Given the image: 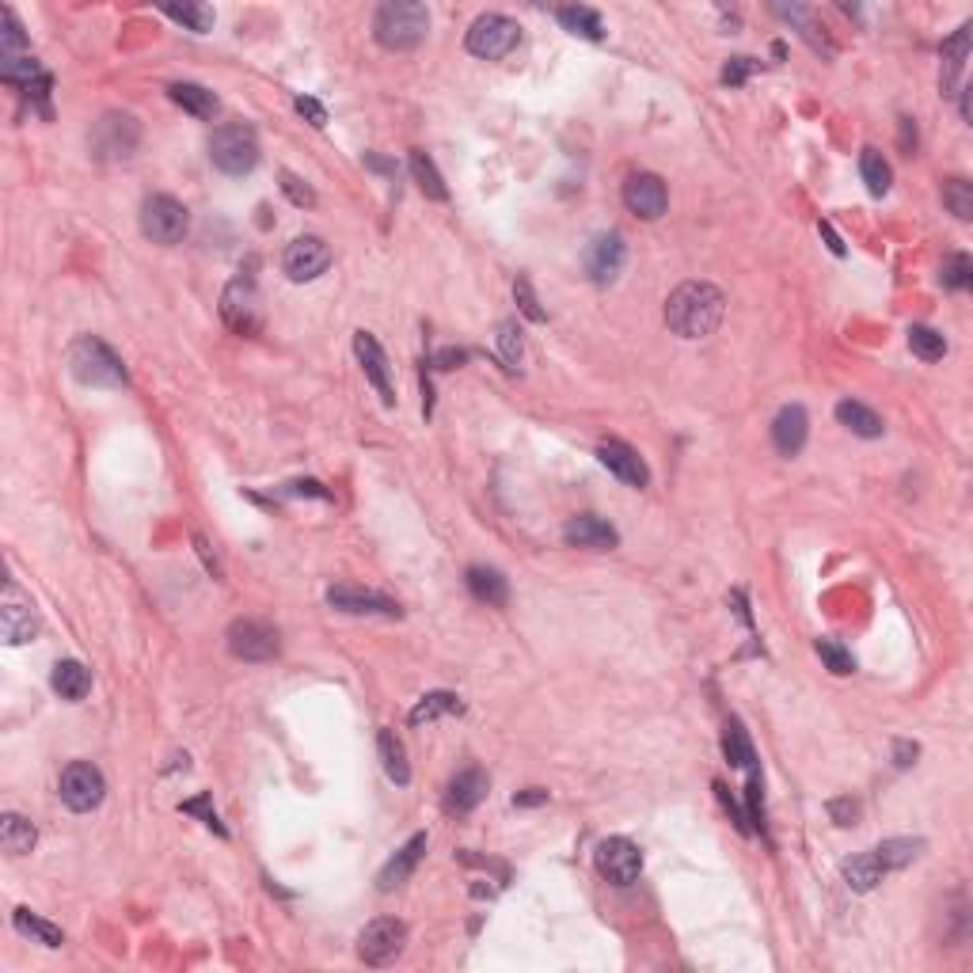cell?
Here are the masks:
<instances>
[{"instance_id": "13", "label": "cell", "mask_w": 973, "mask_h": 973, "mask_svg": "<svg viewBox=\"0 0 973 973\" xmlns=\"http://www.w3.org/2000/svg\"><path fill=\"white\" fill-rule=\"evenodd\" d=\"M137 141H141V130L130 115H103V122L96 126L92 134V149H96L99 160H126L134 156Z\"/></svg>"}, {"instance_id": "35", "label": "cell", "mask_w": 973, "mask_h": 973, "mask_svg": "<svg viewBox=\"0 0 973 973\" xmlns=\"http://www.w3.org/2000/svg\"><path fill=\"white\" fill-rule=\"evenodd\" d=\"M723 753L726 761L734 764V768H753L757 764V753H753V742H749V734H745V726L734 719V723H726L723 730Z\"/></svg>"}, {"instance_id": "1", "label": "cell", "mask_w": 973, "mask_h": 973, "mask_svg": "<svg viewBox=\"0 0 973 973\" xmlns=\"http://www.w3.org/2000/svg\"><path fill=\"white\" fill-rule=\"evenodd\" d=\"M726 297L711 282H685L669 293L666 301V324L681 339H704L723 324Z\"/></svg>"}, {"instance_id": "7", "label": "cell", "mask_w": 973, "mask_h": 973, "mask_svg": "<svg viewBox=\"0 0 973 973\" xmlns=\"http://www.w3.org/2000/svg\"><path fill=\"white\" fill-rule=\"evenodd\" d=\"M517 23L510 20V16H498V12H487V16H479L472 27H468V54H476V58H487V61H498L506 58L510 50L517 46Z\"/></svg>"}, {"instance_id": "47", "label": "cell", "mask_w": 973, "mask_h": 973, "mask_svg": "<svg viewBox=\"0 0 973 973\" xmlns=\"http://www.w3.org/2000/svg\"><path fill=\"white\" fill-rule=\"evenodd\" d=\"M514 297H517V308L533 320V324H544V308H540V301H536L533 286H529V278H517L514 282Z\"/></svg>"}, {"instance_id": "46", "label": "cell", "mask_w": 973, "mask_h": 973, "mask_svg": "<svg viewBox=\"0 0 973 973\" xmlns=\"http://www.w3.org/2000/svg\"><path fill=\"white\" fill-rule=\"evenodd\" d=\"M818 654H821V662L833 669L837 677H848V673L856 669V658L840 647L837 639H818Z\"/></svg>"}, {"instance_id": "57", "label": "cell", "mask_w": 973, "mask_h": 973, "mask_svg": "<svg viewBox=\"0 0 973 973\" xmlns=\"http://www.w3.org/2000/svg\"><path fill=\"white\" fill-rule=\"evenodd\" d=\"M536 802H548V791H540V787H529L525 795H517L514 806H536Z\"/></svg>"}, {"instance_id": "5", "label": "cell", "mask_w": 973, "mask_h": 973, "mask_svg": "<svg viewBox=\"0 0 973 973\" xmlns=\"http://www.w3.org/2000/svg\"><path fill=\"white\" fill-rule=\"evenodd\" d=\"M187 229H191V213H187L183 202H175L172 194H153V198H145V206H141V232H145L153 244L172 248V244H179V240L187 236Z\"/></svg>"}, {"instance_id": "25", "label": "cell", "mask_w": 973, "mask_h": 973, "mask_svg": "<svg viewBox=\"0 0 973 973\" xmlns=\"http://www.w3.org/2000/svg\"><path fill=\"white\" fill-rule=\"evenodd\" d=\"M840 875H844V882L852 886V890H859V894H867V890H875L882 878L890 875L886 867H882V859L875 856V852H863V856H852L844 859V867H840Z\"/></svg>"}, {"instance_id": "15", "label": "cell", "mask_w": 973, "mask_h": 973, "mask_svg": "<svg viewBox=\"0 0 973 973\" xmlns=\"http://www.w3.org/2000/svg\"><path fill=\"white\" fill-rule=\"evenodd\" d=\"M354 354H358V362H362L365 381L377 388V396H381L384 407H392V403H396V388H392V373H388V358H384L381 343H377L369 331H358V335H354Z\"/></svg>"}, {"instance_id": "55", "label": "cell", "mask_w": 973, "mask_h": 973, "mask_svg": "<svg viewBox=\"0 0 973 973\" xmlns=\"http://www.w3.org/2000/svg\"><path fill=\"white\" fill-rule=\"evenodd\" d=\"M289 495H316V498H327V491L316 483V479H305V483H289Z\"/></svg>"}, {"instance_id": "8", "label": "cell", "mask_w": 973, "mask_h": 973, "mask_svg": "<svg viewBox=\"0 0 973 973\" xmlns=\"http://www.w3.org/2000/svg\"><path fill=\"white\" fill-rule=\"evenodd\" d=\"M58 791H61V802H65L69 810L88 814V810H96L99 802H103V795H107V783H103V772H99L96 764L73 761L65 772H61Z\"/></svg>"}, {"instance_id": "51", "label": "cell", "mask_w": 973, "mask_h": 973, "mask_svg": "<svg viewBox=\"0 0 973 973\" xmlns=\"http://www.w3.org/2000/svg\"><path fill=\"white\" fill-rule=\"evenodd\" d=\"M829 814H833V821H837V825H856L859 802L856 799H833V802H829Z\"/></svg>"}, {"instance_id": "29", "label": "cell", "mask_w": 973, "mask_h": 973, "mask_svg": "<svg viewBox=\"0 0 973 973\" xmlns=\"http://www.w3.org/2000/svg\"><path fill=\"white\" fill-rule=\"evenodd\" d=\"M837 419H840V426H848L856 438H882V434H886V426H882V419H878L875 411L856 400H840Z\"/></svg>"}, {"instance_id": "12", "label": "cell", "mask_w": 973, "mask_h": 973, "mask_svg": "<svg viewBox=\"0 0 973 973\" xmlns=\"http://www.w3.org/2000/svg\"><path fill=\"white\" fill-rule=\"evenodd\" d=\"M327 267H331V248L320 236H297L282 255V270L289 274V282H316Z\"/></svg>"}, {"instance_id": "36", "label": "cell", "mask_w": 973, "mask_h": 973, "mask_svg": "<svg viewBox=\"0 0 973 973\" xmlns=\"http://www.w3.org/2000/svg\"><path fill=\"white\" fill-rule=\"evenodd\" d=\"M559 16V23L571 31V35H582V39H590V42H597V39H605V27H601V16L593 12V8H559L555 12Z\"/></svg>"}, {"instance_id": "59", "label": "cell", "mask_w": 973, "mask_h": 973, "mask_svg": "<svg viewBox=\"0 0 973 973\" xmlns=\"http://www.w3.org/2000/svg\"><path fill=\"white\" fill-rule=\"evenodd\" d=\"M962 118H966V122H970V88H966V92H962Z\"/></svg>"}, {"instance_id": "26", "label": "cell", "mask_w": 973, "mask_h": 973, "mask_svg": "<svg viewBox=\"0 0 973 973\" xmlns=\"http://www.w3.org/2000/svg\"><path fill=\"white\" fill-rule=\"evenodd\" d=\"M468 590H472L476 601L491 605V609H502L510 601V586H506V578L495 567H472L468 571Z\"/></svg>"}, {"instance_id": "20", "label": "cell", "mask_w": 973, "mask_h": 973, "mask_svg": "<svg viewBox=\"0 0 973 973\" xmlns=\"http://www.w3.org/2000/svg\"><path fill=\"white\" fill-rule=\"evenodd\" d=\"M221 316H225V324H229L232 331H240V335H251V331L259 327L255 289H251V282H232V286L225 289V297H221Z\"/></svg>"}, {"instance_id": "48", "label": "cell", "mask_w": 973, "mask_h": 973, "mask_svg": "<svg viewBox=\"0 0 973 973\" xmlns=\"http://www.w3.org/2000/svg\"><path fill=\"white\" fill-rule=\"evenodd\" d=\"M282 191H286V198L293 202V206H316V194H312V187H308V183H301L293 172H282Z\"/></svg>"}, {"instance_id": "9", "label": "cell", "mask_w": 973, "mask_h": 973, "mask_svg": "<svg viewBox=\"0 0 973 973\" xmlns=\"http://www.w3.org/2000/svg\"><path fill=\"white\" fill-rule=\"evenodd\" d=\"M278 650H282L278 628L263 620H236L229 628V654L240 662H274Z\"/></svg>"}, {"instance_id": "14", "label": "cell", "mask_w": 973, "mask_h": 973, "mask_svg": "<svg viewBox=\"0 0 973 973\" xmlns=\"http://www.w3.org/2000/svg\"><path fill=\"white\" fill-rule=\"evenodd\" d=\"M624 206H628L635 217H643V221H658V217L669 210L666 183L650 172L628 175V183H624Z\"/></svg>"}, {"instance_id": "19", "label": "cell", "mask_w": 973, "mask_h": 973, "mask_svg": "<svg viewBox=\"0 0 973 973\" xmlns=\"http://www.w3.org/2000/svg\"><path fill=\"white\" fill-rule=\"evenodd\" d=\"M597 457H601V464L609 468L616 479H624L628 487H647L650 483V468L643 464V457L631 449V445H624V441H605L601 449H597Z\"/></svg>"}, {"instance_id": "27", "label": "cell", "mask_w": 973, "mask_h": 973, "mask_svg": "<svg viewBox=\"0 0 973 973\" xmlns=\"http://www.w3.org/2000/svg\"><path fill=\"white\" fill-rule=\"evenodd\" d=\"M50 685H54V692H58L61 700H69V704H77V700H84L88 696V688H92V673L80 666V662H58L54 666V677H50Z\"/></svg>"}, {"instance_id": "44", "label": "cell", "mask_w": 973, "mask_h": 973, "mask_svg": "<svg viewBox=\"0 0 973 973\" xmlns=\"http://www.w3.org/2000/svg\"><path fill=\"white\" fill-rule=\"evenodd\" d=\"M498 350H502L506 369H517V365H521L525 343H521V327H517V320H502V324H498Z\"/></svg>"}, {"instance_id": "34", "label": "cell", "mask_w": 973, "mask_h": 973, "mask_svg": "<svg viewBox=\"0 0 973 973\" xmlns=\"http://www.w3.org/2000/svg\"><path fill=\"white\" fill-rule=\"evenodd\" d=\"M920 848H924V840L894 837V840H882V844L875 848V856L882 859L886 871H901V867H909V863L920 856Z\"/></svg>"}, {"instance_id": "58", "label": "cell", "mask_w": 973, "mask_h": 973, "mask_svg": "<svg viewBox=\"0 0 973 973\" xmlns=\"http://www.w3.org/2000/svg\"><path fill=\"white\" fill-rule=\"evenodd\" d=\"M821 236L829 240V251H833V255H844V244H840V236L833 232V225H821Z\"/></svg>"}, {"instance_id": "16", "label": "cell", "mask_w": 973, "mask_h": 973, "mask_svg": "<svg viewBox=\"0 0 973 973\" xmlns=\"http://www.w3.org/2000/svg\"><path fill=\"white\" fill-rule=\"evenodd\" d=\"M327 605L339 612H354V616H400V605L392 597L362 590V586H335L327 593Z\"/></svg>"}, {"instance_id": "10", "label": "cell", "mask_w": 973, "mask_h": 973, "mask_svg": "<svg viewBox=\"0 0 973 973\" xmlns=\"http://www.w3.org/2000/svg\"><path fill=\"white\" fill-rule=\"evenodd\" d=\"M0 635L8 647H20V643H31L39 635V616H35V605L20 593L16 582L4 586V597H0Z\"/></svg>"}, {"instance_id": "23", "label": "cell", "mask_w": 973, "mask_h": 973, "mask_svg": "<svg viewBox=\"0 0 973 973\" xmlns=\"http://www.w3.org/2000/svg\"><path fill=\"white\" fill-rule=\"evenodd\" d=\"M806 430H810L806 411H802L799 403H791L772 422V441H776V449H780L783 457H799V449L806 445Z\"/></svg>"}, {"instance_id": "45", "label": "cell", "mask_w": 973, "mask_h": 973, "mask_svg": "<svg viewBox=\"0 0 973 973\" xmlns=\"http://www.w3.org/2000/svg\"><path fill=\"white\" fill-rule=\"evenodd\" d=\"M0 20H4V31H0V54H4V58H20V50L27 46V35H23L16 12H12V8H4V12H0Z\"/></svg>"}, {"instance_id": "42", "label": "cell", "mask_w": 973, "mask_h": 973, "mask_svg": "<svg viewBox=\"0 0 973 973\" xmlns=\"http://www.w3.org/2000/svg\"><path fill=\"white\" fill-rule=\"evenodd\" d=\"M0 77L8 80V84H39L46 73H42V65L35 58H27V54H20V58H4L0 61Z\"/></svg>"}, {"instance_id": "32", "label": "cell", "mask_w": 973, "mask_h": 973, "mask_svg": "<svg viewBox=\"0 0 973 973\" xmlns=\"http://www.w3.org/2000/svg\"><path fill=\"white\" fill-rule=\"evenodd\" d=\"M859 175H863L867 191L875 194V198H882V194L890 191V183H894V172H890L886 156L878 153V149H863V156H859Z\"/></svg>"}, {"instance_id": "41", "label": "cell", "mask_w": 973, "mask_h": 973, "mask_svg": "<svg viewBox=\"0 0 973 973\" xmlns=\"http://www.w3.org/2000/svg\"><path fill=\"white\" fill-rule=\"evenodd\" d=\"M943 206H947L958 221H970L973 217V183L970 179H947V183H943Z\"/></svg>"}, {"instance_id": "38", "label": "cell", "mask_w": 973, "mask_h": 973, "mask_svg": "<svg viewBox=\"0 0 973 973\" xmlns=\"http://www.w3.org/2000/svg\"><path fill=\"white\" fill-rule=\"evenodd\" d=\"M411 175H415V183H419V191L426 194V198H434V202H445V198H449L438 168H434V160H430L426 153H419V149L411 153Z\"/></svg>"}, {"instance_id": "17", "label": "cell", "mask_w": 973, "mask_h": 973, "mask_svg": "<svg viewBox=\"0 0 973 973\" xmlns=\"http://www.w3.org/2000/svg\"><path fill=\"white\" fill-rule=\"evenodd\" d=\"M624 259H628V248H624V240L616 232H601L586 248V270H590V278L597 286H609L612 278L620 274V267H624Z\"/></svg>"}, {"instance_id": "50", "label": "cell", "mask_w": 973, "mask_h": 973, "mask_svg": "<svg viewBox=\"0 0 973 973\" xmlns=\"http://www.w3.org/2000/svg\"><path fill=\"white\" fill-rule=\"evenodd\" d=\"M293 107H297V115H305L308 122L316 126V130H324V126H327V111H324V107H320V103H316V99L297 96V103H293Z\"/></svg>"}, {"instance_id": "11", "label": "cell", "mask_w": 973, "mask_h": 973, "mask_svg": "<svg viewBox=\"0 0 973 973\" xmlns=\"http://www.w3.org/2000/svg\"><path fill=\"white\" fill-rule=\"evenodd\" d=\"M593 863H597L601 878H609L612 886H631V882L639 878V871H643V856H639V848H635L628 837L601 840Z\"/></svg>"}, {"instance_id": "40", "label": "cell", "mask_w": 973, "mask_h": 973, "mask_svg": "<svg viewBox=\"0 0 973 973\" xmlns=\"http://www.w3.org/2000/svg\"><path fill=\"white\" fill-rule=\"evenodd\" d=\"M160 12L172 16L175 23H183L194 35H206L213 27V8H206V4H164Z\"/></svg>"}, {"instance_id": "54", "label": "cell", "mask_w": 973, "mask_h": 973, "mask_svg": "<svg viewBox=\"0 0 973 973\" xmlns=\"http://www.w3.org/2000/svg\"><path fill=\"white\" fill-rule=\"evenodd\" d=\"M464 358H468L464 350H453V346H449V350H438V358H434V365H438V369H453V365H460V362H464Z\"/></svg>"}, {"instance_id": "22", "label": "cell", "mask_w": 973, "mask_h": 973, "mask_svg": "<svg viewBox=\"0 0 973 973\" xmlns=\"http://www.w3.org/2000/svg\"><path fill=\"white\" fill-rule=\"evenodd\" d=\"M422 852H426V833H415V837L407 840V844H403L396 856L384 863V871L377 875V890H384V894H388V890L403 886L407 878L415 875V867H419Z\"/></svg>"}, {"instance_id": "2", "label": "cell", "mask_w": 973, "mask_h": 973, "mask_svg": "<svg viewBox=\"0 0 973 973\" xmlns=\"http://www.w3.org/2000/svg\"><path fill=\"white\" fill-rule=\"evenodd\" d=\"M430 31V12L415 0H384L373 16V39L384 50H415Z\"/></svg>"}, {"instance_id": "28", "label": "cell", "mask_w": 973, "mask_h": 973, "mask_svg": "<svg viewBox=\"0 0 973 973\" xmlns=\"http://www.w3.org/2000/svg\"><path fill=\"white\" fill-rule=\"evenodd\" d=\"M168 96H172L175 107H183V111H187V115H194V118H213V115H217V96H213L210 88H202V84L183 80V84H172V88H168Z\"/></svg>"}, {"instance_id": "37", "label": "cell", "mask_w": 973, "mask_h": 973, "mask_svg": "<svg viewBox=\"0 0 973 973\" xmlns=\"http://www.w3.org/2000/svg\"><path fill=\"white\" fill-rule=\"evenodd\" d=\"M16 932L31 935V939L42 943V947H61V943H65V935H61L58 924L42 920V916H35L31 909H16Z\"/></svg>"}, {"instance_id": "24", "label": "cell", "mask_w": 973, "mask_h": 973, "mask_svg": "<svg viewBox=\"0 0 973 973\" xmlns=\"http://www.w3.org/2000/svg\"><path fill=\"white\" fill-rule=\"evenodd\" d=\"M966 58H970V27H958L951 39L943 42V73H939L943 96H954L958 77H962V69H966Z\"/></svg>"}, {"instance_id": "52", "label": "cell", "mask_w": 973, "mask_h": 973, "mask_svg": "<svg viewBox=\"0 0 973 973\" xmlns=\"http://www.w3.org/2000/svg\"><path fill=\"white\" fill-rule=\"evenodd\" d=\"M183 814H198V818L206 821V825H210V829H217V833H221V837H225V829H221V821H217V814H213V810H210V802H206V799L183 802Z\"/></svg>"}, {"instance_id": "4", "label": "cell", "mask_w": 973, "mask_h": 973, "mask_svg": "<svg viewBox=\"0 0 973 973\" xmlns=\"http://www.w3.org/2000/svg\"><path fill=\"white\" fill-rule=\"evenodd\" d=\"M210 160L217 172L248 175L259 164V141L251 126H221L210 137Z\"/></svg>"}, {"instance_id": "6", "label": "cell", "mask_w": 973, "mask_h": 973, "mask_svg": "<svg viewBox=\"0 0 973 973\" xmlns=\"http://www.w3.org/2000/svg\"><path fill=\"white\" fill-rule=\"evenodd\" d=\"M403 947H407V924L396 916H381V920L365 924L358 935V958L365 966H388L400 958Z\"/></svg>"}, {"instance_id": "33", "label": "cell", "mask_w": 973, "mask_h": 973, "mask_svg": "<svg viewBox=\"0 0 973 973\" xmlns=\"http://www.w3.org/2000/svg\"><path fill=\"white\" fill-rule=\"evenodd\" d=\"M460 696L457 692H426L419 704H415V711H411V726H422V723H434V719H441V715H453V711H460Z\"/></svg>"}, {"instance_id": "39", "label": "cell", "mask_w": 973, "mask_h": 973, "mask_svg": "<svg viewBox=\"0 0 973 973\" xmlns=\"http://www.w3.org/2000/svg\"><path fill=\"white\" fill-rule=\"evenodd\" d=\"M909 350H913L920 362H939V358L947 354V339H943L935 327L916 324V327H909Z\"/></svg>"}, {"instance_id": "49", "label": "cell", "mask_w": 973, "mask_h": 973, "mask_svg": "<svg viewBox=\"0 0 973 973\" xmlns=\"http://www.w3.org/2000/svg\"><path fill=\"white\" fill-rule=\"evenodd\" d=\"M757 69V61L753 58H730L723 69V84H730V88H738V84H745V77Z\"/></svg>"}, {"instance_id": "3", "label": "cell", "mask_w": 973, "mask_h": 973, "mask_svg": "<svg viewBox=\"0 0 973 973\" xmlns=\"http://www.w3.org/2000/svg\"><path fill=\"white\" fill-rule=\"evenodd\" d=\"M69 369L80 384H92V388H118L126 384V365L118 358L111 346L96 339V335H80L77 343L69 346Z\"/></svg>"}, {"instance_id": "21", "label": "cell", "mask_w": 973, "mask_h": 973, "mask_svg": "<svg viewBox=\"0 0 973 973\" xmlns=\"http://www.w3.org/2000/svg\"><path fill=\"white\" fill-rule=\"evenodd\" d=\"M487 772H479V768H464V772H457L453 780H449V791H445V810H453V814H468V810H476L479 802L487 799Z\"/></svg>"}, {"instance_id": "18", "label": "cell", "mask_w": 973, "mask_h": 973, "mask_svg": "<svg viewBox=\"0 0 973 973\" xmlns=\"http://www.w3.org/2000/svg\"><path fill=\"white\" fill-rule=\"evenodd\" d=\"M563 540H567L571 548L609 552V548H616V544H620V533L612 529L609 521H601V517L578 514V517H571V521H567V529H563Z\"/></svg>"}, {"instance_id": "56", "label": "cell", "mask_w": 973, "mask_h": 973, "mask_svg": "<svg viewBox=\"0 0 973 973\" xmlns=\"http://www.w3.org/2000/svg\"><path fill=\"white\" fill-rule=\"evenodd\" d=\"M916 745H909V742H897V768H909V764L916 761Z\"/></svg>"}, {"instance_id": "53", "label": "cell", "mask_w": 973, "mask_h": 973, "mask_svg": "<svg viewBox=\"0 0 973 973\" xmlns=\"http://www.w3.org/2000/svg\"><path fill=\"white\" fill-rule=\"evenodd\" d=\"M194 548H198V555H202L206 571H210L213 578H221V563H217V555L210 552V540H206V536H194Z\"/></svg>"}, {"instance_id": "30", "label": "cell", "mask_w": 973, "mask_h": 973, "mask_svg": "<svg viewBox=\"0 0 973 973\" xmlns=\"http://www.w3.org/2000/svg\"><path fill=\"white\" fill-rule=\"evenodd\" d=\"M35 840H39V833L23 814H4L0 818V844H4L8 856H27L35 848Z\"/></svg>"}, {"instance_id": "43", "label": "cell", "mask_w": 973, "mask_h": 973, "mask_svg": "<svg viewBox=\"0 0 973 973\" xmlns=\"http://www.w3.org/2000/svg\"><path fill=\"white\" fill-rule=\"evenodd\" d=\"M939 282H943V289H970L973 286V263L970 255H947L943 259V270H939Z\"/></svg>"}, {"instance_id": "31", "label": "cell", "mask_w": 973, "mask_h": 973, "mask_svg": "<svg viewBox=\"0 0 973 973\" xmlns=\"http://www.w3.org/2000/svg\"><path fill=\"white\" fill-rule=\"evenodd\" d=\"M377 749H381V764L384 772H388V780L392 783H411V764H407V749H403V742L392 734V730H381V738H377Z\"/></svg>"}]
</instances>
